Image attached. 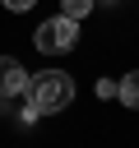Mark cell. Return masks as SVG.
<instances>
[{
  "instance_id": "277c9868",
  "label": "cell",
  "mask_w": 139,
  "mask_h": 148,
  "mask_svg": "<svg viewBox=\"0 0 139 148\" xmlns=\"http://www.w3.org/2000/svg\"><path fill=\"white\" fill-rule=\"evenodd\" d=\"M116 97H120L125 106H134V111H139V69H130V74L116 83Z\"/></svg>"
},
{
  "instance_id": "5b68a950",
  "label": "cell",
  "mask_w": 139,
  "mask_h": 148,
  "mask_svg": "<svg viewBox=\"0 0 139 148\" xmlns=\"http://www.w3.org/2000/svg\"><path fill=\"white\" fill-rule=\"evenodd\" d=\"M93 5H97V0H60V14H65V18H74V23H79V18H83V14H93Z\"/></svg>"
},
{
  "instance_id": "6da1fadb",
  "label": "cell",
  "mask_w": 139,
  "mask_h": 148,
  "mask_svg": "<svg viewBox=\"0 0 139 148\" xmlns=\"http://www.w3.org/2000/svg\"><path fill=\"white\" fill-rule=\"evenodd\" d=\"M23 97L42 111V116H51V111H65L70 102H74V79L65 74V69H42V74H28V88H23Z\"/></svg>"
},
{
  "instance_id": "3957f363",
  "label": "cell",
  "mask_w": 139,
  "mask_h": 148,
  "mask_svg": "<svg viewBox=\"0 0 139 148\" xmlns=\"http://www.w3.org/2000/svg\"><path fill=\"white\" fill-rule=\"evenodd\" d=\"M23 88H28V69H23V60H14V56H0V102H9V97H23Z\"/></svg>"
},
{
  "instance_id": "8992f818",
  "label": "cell",
  "mask_w": 139,
  "mask_h": 148,
  "mask_svg": "<svg viewBox=\"0 0 139 148\" xmlns=\"http://www.w3.org/2000/svg\"><path fill=\"white\" fill-rule=\"evenodd\" d=\"M0 5H5V9H9V14H28V9H32V5H37V0H0Z\"/></svg>"
},
{
  "instance_id": "7a4b0ae2",
  "label": "cell",
  "mask_w": 139,
  "mask_h": 148,
  "mask_svg": "<svg viewBox=\"0 0 139 148\" xmlns=\"http://www.w3.org/2000/svg\"><path fill=\"white\" fill-rule=\"evenodd\" d=\"M74 42H79V23L65 18V14L37 23V32H32V46L46 51V56H65V51H74Z\"/></svg>"
}]
</instances>
